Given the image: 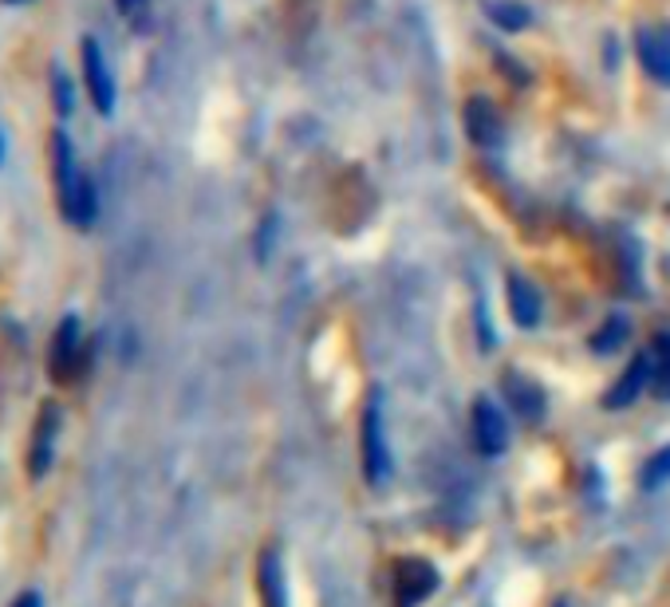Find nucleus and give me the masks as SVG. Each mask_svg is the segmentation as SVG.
Wrapping results in <instances>:
<instances>
[{"mask_svg": "<svg viewBox=\"0 0 670 607\" xmlns=\"http://www.w3.org/2000/svg\"><path fill=\"white\" fill-rule=\"evenodd\" d=\"M435 588H438L435 564L418 561V556H407V561H399L395 572H390V596H395V607H418L422 599H430Z\"/></svg>", "mask_w": 670, "mask_h": 607, "instance_id": "obj_1", "label": "nucleus"}, {"mask_svg": "<svg viewBox=\"0 0 670 607\" xmlns=\"http://www.w3.org/2000/svg\"><path fill=\"white\" fill-rule=\"evenodd\" d=\"M80 52H83L80 55V60H83V87H87L95 111H100V115H111V111H115V75H111L107 60H103L100 40L87 36Z\"/></svg>", "mask_w": 670, "mask_h": 607, "instance_id": "obj_2", "label": "nucleus"}, {"mask_svg": "<svg viewBox=\"0 0 670 607\" xmlns=\"http://www.w3.org/2000/svg\"><path fill=\"white\" fill-rule=\"evenodd\" d=\"M635 55L647 67V75L670 87V28L667 24H643L635 32Z\"/></svg>", "mask_w": 670, "mask_h": 607, "instance_id": "obj_3", "label": "nucleus"}, {"mask_svg": "<svg viewBox=\"0 0 670 607\" xmlns=\"http://www.w3.org/2000/svg\"><path fill=\"white\" fill-rule=\"evenodd\" d=\"M80 320L67 316L64 324L55 327L52 336V347H48V375H52L55 383H67L75 375V367H80Z\"/></svg>", "mask_w": 670, "mask_h": 607, "instance_id": "obj_4", "label": "nucleus"}, {"mask_svg": "<svg viewBox=\"0 0 670 607\" xmlns=\"http://www.w3.org/2000/svg\"><path fill=\"white\" fill-rule=\"evenodd\" d=\"M52 178H55V193H60V209H72L75 201V190H80L83 181V170L75 166V150H72V138L64 130H55L52 135Z\"/></svg>", "mask_w": 670, "mask_h": 607, "instance_id": "obj_5", "label": "nucleus"}, {"mask_svg": "<svg viewBox=\"0 0 670 607\" xmlns=\"http://www.w3.org/2000/svg\"><path fill=\"white\" fill-rule=\"evenodd\" d=\"M465 135H470L473 146H485V150L501 146V138H505V123H501L498 107L485 95H473L465 103Z\"/></svg>", "mask_w": 670, "mask_h": 607, "instance_id": "obj_6", "label": "nucleus"}, {"mask_svg": "<svg viewBox=\"0 0 670 607\" xmlns=\"http://www.w3.org/2000/svg\"><path fill=\"white\" fill-rule=\"evenodd\" d=\"M473 442L485 458H498L509 446V422L498 410V402L478 399V407H473Z\"/></svg>", "mask_w": 670, "mask_h": 607, "instance_id": "obj_7", "label": "nucleus"}, {"mask_svg": "<svg viewBox=\"0 0 670 607\" xmlns=\"http://www.w3.org/2000/svg\"><path fill=\"white\" fill-rule=\"evenodd\" d=\"M363 465H367V481H375V485L387 478V446H383L379 399H371L367 410H363Z\"/></svg>", "mask_w": 670, "mask_h": 607, "instance_id": "obj_8", "label": "nucleus"}, {"mask_svg": "<svg viewBox=\"0 0 670 607\" xmlns=\"http://www.w3.org/2000/svg\"><path fill=\"white\" fill-rule=\"evenodd\" d=\"M655 379V355L651 352H639L635 355V363L624 371V379L611 387V395H607V407L611 410H624V407H631L639 395H643V387L647 383Z\"/></svg>", "mask_w": 670, "mask_h": 607, "instance_id": "obj_9", "label": "nucleus"}, {"mask_svg": "<svg viewBox=\"0 0 670 607\" xmlns=\"http://www.w3.org/2000/svg\"><path fill=\"white\" fill-rule=\"evenodd\" d=\"M55 427H60V410L48 402L40 410V422H36V438H32V453H28V473L32 478H44L48 465H52V453H55Z\"/></svg>", "mask_w": 670, "mask_h": 607, "instance_id": "obj_10", "label": "nucleus"}, {"mask_svg": "<svg viewBox=\"0 0 670 607\" xmlns=\"http://www.w3.org/2000/svg\"><path fill=\"white\" fill-rule=\"evenodd\" d=\"M509 308L521 327H533L541 320V292L525 276H509Z\"/></svg>", "mask_w": 670, "mask_h": 607, "instance_id": "obj_11", "label": "nucleus"}, {"mask_svg": "<svg viewBox=\"0 0 670 607\" xmlns=\"http://www.w3.org/2000/svg\"><path fill=\"white\" fill-rule=\"evenodd\" d=\"M257 584H261L264 607H284V580H281V561H276V553H264Z\"/></svg>", "mask_w": 670, "mask_h": 607, "instance_id": "obj_12", "label": "nucleus"}, {"mask_svg": "<svg viewBox=\"0 0 670 607\" xmlns=\"http://www.w3.org/2000/svg\"><path fill=\"white\" fill-rule=\"evenodd\" d=\"M485 12H490L493 24L509 28V32H521V28L528 24V9H525V4H516V0H490V4H485Z\"/></svg>", "mask_w": 670, "mask_h": 607, "instance_id": "obj_13", "label": "nucleus"}, {"mask_svg": "<svg viewBox=\"0 0 670 607\" xmlns=\"http://www.w3.org/2000/svg\"><path fill=\"white\" fill-rule=\"evenodd\" d=\"M505 387H509V390H513V395H516V399H513V407H516V410H521V415H525V418H533V415H536V410H541V407H544V399H541V390H536V387H533V383H525V379H516V375H513V379H505Z\"/></svg>", "mask_w": 670, "mask_h": 607, "instance_id": "obj_14", "label": "nucleus"}, {"mask_svg": "<svg viewBox=\"0 0 670 607\" xmlns=\"http://www.w3.org/2000/svg\"><path fill=\"white\" fill-rule=\"evenodd\" d=\"M651 355H655V390H659V399H670V336H662Z\"/></svg>", "mask_w": 670, "mask_h": 607, "instance_id": "obj_15", "label": "nucleus"}, {"mask_svg": "<svg viewBox=\"0 0 670 607\" xmlns=\"http://www.w3.org/2000/svg\"><path fill=\"white\" fill-rule=\"evenodd\" d=\"M670 481V446L667 450H659L647 462V470H643V490H659V485H667Z\"/></svg>", "mask_w": 670, "mask_h": 607, "instance_id": "obj_16", "label": "nucleus"}, {"mask_svg": "<svg viewBox=\"0 0 670 607\" xmlns=\"http://www.w3.org/2000/svg\"><path fill=\"white\" fill-rule=\"evenodd\" d=\"M624 332H627L624 320H611L607 327H599V336L592 339V347H596V352H616V347L624 344Z\"/></svg>", "mask_w": 670, "mask_h": 607, "instance_id": "obj_17", "label": "nucleus"}, {"mask_svg": "<svg viewBox=\"0 0 670 607\" xmlns=\"http://www.w3.org/2000/svg\"><path fill=\"white\" fill-rule=\"evenodd\" d=\"M52 91H55V115L67 118V115H72V83H67L64 72L52 75Z\"/></svg>", "mask_w": 670, "mask_h": 607, "instance_id": "obj_18", "label": "nucleus"}, {"mask_svg": "<svg viewBox=\"0 0 670 607\" xmlns=\"http://www.w3.org/2000/svg\"><path fill=\"white\" fill-rule=\"evenodd\" d=\"M17 607H40V596L36 592H24V596L17 599Z\"/></svg>", "mask_w": 670, "mask_h": 607, "instance_id": "obj_19", "label": "nucleus"}, {"mask_svg": "<svg viewBox=\"0 0 670 607\" xmlns=\"http://www.w3.org/2000/svg\"><path fill=\"white\" fill-rule=\"evenodd\" d=\"M115 4H118L123 12H138V9L146 4V0H115Z\"/></svg>", "mask_w": 670, "mask_h": 607, "instance_id": "obj_20", "label": "nucleus"}, {"mask_svg": "<svg viewBox=\"0 0 670 607\" xmlns=\"http://www.w3.org/2000/svg\"><path fill=\"white\" fill-rule=\"evenodd\" d=\"M9 4H20V0H9Z\"/></svg>", "mask_w": 670, "mask_h": 607, "instance_id": "obj_21", "label": "nucleus"}]
</instances>
